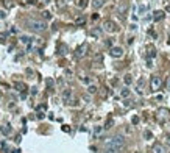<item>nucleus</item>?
I'll use <instances>...</instances> for the list:
<instances>
[{"mask_svg": "<svg viewBox=\"0 0 170 153\" xmlns=\"http://www.w3.org/2000/svg\"><path fill=\"white\" fill-rule=\"evenodd\" d=\"M105 147L108 150H112L114 153H120L125 149V138L122 134H116L112 138H109L106 142H105Z\"/></svg>", "mask_w": 170, "mask_h": 153, "instance_id": "f257e3e1", "label": "nucleus"}, {"mask_svg": "<svg viewBox=\"0 0 170 153\" xmlns=\"http://www.w3.org/2000/svg\"><path fill=\"white\" fill-rule=\"evenodd\" d=\"M25 27L34 33H41V31H45L47 30V23L44 20H37V19H28L25 22Z\"/></svg>", "mask_w": 170, "mask_h": 153, "instance_id": "f03ea898", "label": "nucleus"}, {"mask_svg": "<svg viewBox=\"0 0 170 153\" xmlns=\"http://www.w3.org/2000/svg\"><path fill=\"white\" fill-rule=\"evenodd\" d=\"M103 30L108 31V33H116L119 28H117V23L112 22V20H105L103 22Z\"/></svg>", "mask_w": 170, "mask_h": 153, "instance_id": "7ed1b4c3", "label": "nucleus"}, {"mask_svg": "<svg viewBox=\"0 0 170 153\" xmlns=\"http://www.w3.org/2000/svg\"><path fill=\"white\" fill-rule=\"evenodd\" d=\"M109 55H111L112 58H122V56H123V48H122V47H111Z\"/></svg>", "mask_w": 170, "mask_h": 153, "instance_id": "20e7f679", "label": "nucleus"}, {"mask_svg": "<svg viewBox=\"0 0 170 153\" xmlns=\"http://www.w3.org/2000/svg\"><path fill=\"white\" fill-rule=\"evenodd\" d=\"M128 8H130V3H128L127 0H123V2L119 5V8H117V13H119L120 16H125V14H127V11H128Z\"/></svg>", "mask_w": 170, "mask_h": 153, "instance_id": "39448f33", "label": "nucleus"}, {"mask_svg": "<svg viewBox=\"0 0 170 153\" xmlns=\"http://www.w3.org/2000/svg\"><path fill=\"white\" fill-rule=\"evenodd\" d=\"M86 50H87V44H81L77 50H75V56L77 58H83L86 55Z\"/></svg>", "mask_w": 170, "mask_h": 153, "instance_id": "423d86ee", "label": "nucleus"}, {"mask_svg": "<svg viewBox=\"0 0 170 153\" xmlns=\"http://www.w3.org/2000/svg\"><path fill=\"white\" fill-rule=\"evenodd\" d=\"M161 78L158 77V75H155V77H152V89L153 91H156V89H159L161 88Z\"/></svg>", "mask_w": 170, "mask_h": 153, "instance_id": "0eeeda50", "label": "nucleus"}, {"mask_svg": "<svg viewBox=\"0 0 170 153\" xmlns=\"http://www.w3.org/2000/svg\"><path fill=\"white\" fill-rule=\"evenodd\" d=\"M164 17H166V13H164V11H156L155 16H153V20H155V22H161Z\"/></svg>", "mask_w": 170, "mask_h": 153, "instance_id": "6e6552de", "label": "nucleus"}, {"mask_svg": "<svg viewBox=\"0 0 170 153\" xmlns=\"http://www.w3.org/2000/svg\"><path fill=\"white\" fill-rule=\"evenodd\" d=\"M153 153H166L164 145H162V144H159V142H156V144L153 145Z\"/></svg>", "mask_w": 170, "mask_h": 153, "instance_id": "1a4fd4ad", "label": "nucleus"}, {"mask_svg": "<svg viewBox=\"0 0 170 153\" xmlns=\"http://www.w3.org/2000/svg\"><path fill=\"white\" fill-rule=\"evenodd\" d=\"M11 125H3V127H0V133L3 134V136H8V134H11Z\"/></svg>", "mask_w": 170, "mask_h": 153, "instance_id": "9d476101", "label": "nucleus"}, {"mask_svg": "<svg viewBox=\"0 0 170 153\" xmlns=\"http://www.w3.org/2000/svg\"><path fill=\"white\" fill-rule=\"evenodd\" d=\"M70 97H72V91H70V89H66V91L62 92V100L69 103V100H70Z\"/></svg>", "mask_w": 170, "mask_h": 153, "instance_id": "9b49d317", "label": "nucleus"}, {"mask_svg": "<svg viewBox=\"0 0 170 153\" xmlns=\"http://www.w3.org/2000/svg\"><path fill=\"white\" fill-rule=\"evenodd\" d=\"M142 89H144V78H141V80L137 81V86H136V92L141 95V94H142Z\"/></svg>", "mask_w": 170, "mask_h": 153, "instance_id": "f8f14e48", "label": "nucleus"}, {"mask_svg": "<svg viewBox=\"0 0 170 153\" xmlns=\"http://www.w3.org/2000/svg\"><path fill=\"white\" fill-rule=\"evenodd\" d=\"M14 88H16L17 91H22V92L27 89V86H25L23 83H20V81H16V83H14Z\"/></svg>", "mask_w": 170, "mask_h": 153, "instance_id": "ddd939ff", "label": "nucleus"}, {"mask_svg": "<svg viewBox=\"0 0 170 153\" xmlns=\"http://www.w3.org/2000/svg\"><path fill=\"white\" fill-rule=\"evenodd\" d=\"M58 53H59V55H66V53H67V47H66L64 44H59V45H58Z\"/></svg>", "mask_w": 170, "mask_h": 153, "instance_id": "4468645a", "label": "nucleus"}, {"mask_svg": "<svg viewBox=\"0 0 170 153\" xmlns=\"http://www.w3.org/2000/svg\"><path fill=\"white\" fill-rule=\"evenodd\" d=\"M123 81H125V84H127V86H130V84L133 83V77H131L130 74H127V75L123 77Z\"/></svg>", "mask_w": 170, "mask_h": 153, "instance_id": "2eb2a0df", "label": "nucleus"}, {"mask_svg": "<svg viewBox=\"0 0 170 153\" xmlns=\"http://www.w3.org/2000/svg\"><path fill=\"white\" fill-rule=\"evenodd\" d=\"M103 3H105V0H94V8L98 9V8L103 6Z\"/></svg>", "mask_w": 170, "mask_h": 153, "instance_id": "dca6fc26", "label": "nucleus"}, {"mask_svg": "<svg viewBox=\"0 0 170 153\" xmlns=\"http://www.w3.org/2000/svg\"><path fill=\"white\" fill-rule=\"evenodd\" d=\"M87 92H89V94H95V92H97V86H95V84H89Z\"/></svg>", "mask_w": 170, "mask_h": 153, "instance_id": "f3484780", "label": "nucleus"}, {"mask_svg": "<svg viewBox=\"0 0 170 153\" xmlns=\"http://www.w3.org/2000/svg\"><path fill=\"white\" fill-rule=\"evenodd\" d=\"M20 41H22L23 44H30V42H31V38H30V36H20Z\"/></svg>", "mask_w": 170, "mask_h": 153, "instance_id": "a211bd4d", "label": "nucleus"}, {"mask_svg": "<svg viewBox=\"0 0 170 153\" xmlns=\"http://www.w3.org/2000/svg\"><path fill=\"white\" fill-rule=\"evenodd\" d=\"M100 33H102V30H100V28H97V30H92V33H91V34H92L94 38H98V36H100Z\"/></svg>", "mask_w": 170, "mask_h": 153, "instance_id": "6ab92c4d", "label": "nucleus"}, {"mask_svg": "<svg viewBox=\"0 0 170 153\" xmlns=\"http://www.w3.org/2000/svg\"><path fill=\"white\" fill-rule=\"evenodd\" d=\"M78 6H80L81 9L86 8V6H87V0H80V2H78Z\"/></svg>", "mask_w": 170, "mask_h": 153, "instance_id": "aec40b11", "label": "nucleus"}, {"mask_svg": "<svg viewBox=\"0 0 170 153\" xmlns=\"http://www.w3.org/2000/svg\"><path fill=\"white\" fill-rule=\"evenodd\" d=\"M120 95H122V97H128V95H130V89H127V88H125V89H122Z\"/></svg>", "mask_w": 170, "mask_h": 153, "instance_id": "412c9836", "label": "nucleus"}, {"mask_svg": "<svg viewBox=\"0 0 170 153\" xmlns=\"http://www.w3.org/2000/svg\"><path fill=\"white\" fill-rule=\"evenodd\" d=\"M42 17H44V19H52V14H50L48 11H42Z\"/></svg>", "mask_w": 170, "mask_h": 153, "instance_id": "4be33fe9", "label": "nucleus"}, {"mask_svg": "<svg viewBox=\"0 0 170 153\" xmlns=\"http://www.w3.org/2000/svg\"><path fill=\"white\" fill-rule=\"evenodd\" d=\"M84 22H86L84 17H78V19H77V25H84Z\"/></svg>", "mask_w": 170, "mask_h": 153, "instance_id": "5701e85b", "label": "nucleus"}, {"mask_svg": "<svg viewBox=\"0 0 170 153\" xmlns=\"http://www.w3.org/2000/svg\"><path fill=\"white\" fill-rule=\"evenodd\" d=\"M102 59H103V56H102L100 53H98V55H95V58H94V61H97V63H98V61H102Z\"/></svg>", "mask_w": 170, "mask_h": 153, "instance_id": "b1692460", "label": "nucleus"}, {"mask_svg": "<svg viewBox=\"0 0 170 153\" xmlns=\"http://www.w3.org/2000/svg\"><path fill=\"white\" fill-rule=\"evenodd\" d=\"M111 125H112V119H108V122H106V127H105V128H111Z\"/></svg>", "mask_w": 170, "mask_h": 153, "instance_id": "393cba45", "label": "nucleus"}, {"mask_svg": "<svg viewBox=\"0 0 170 153\" xmlns=\"http://www.w3.org/2000/svg\"><path fill=\"white\" fill-rule=\"evenodd\" d=\"M62 131L69 133V131H70V127H67V125H62Z\"/></svg>", "mask_w": 170, "mask_h": 153, "instance_id": "a878e982", "label": "nucleus"}, {"mask_svg": "<svg viewBox=\"0 0 170 153\" xmlns=\"http://www.w3.org/2000/svg\"><path fill=\"white\" fill-rule=\"evenodd\" d=\"M62 5H64V2H62V0H56V6H58V8H61Z\"/></svg>", "mask_w": 170, "mask_h": 153, "instance_id": "bb28decb", "label": "nucleus"}, {"mask_svg": "<svg viewBox=\"0 0 170 153\" xmlns=\"http://www.w3.org/2000/svg\"><path fill=\"white\" fill-rule=\"evenodd\" d=\"M153 56H156V52H155V50H152V52L148 53V58H153Z\"/></svg>", "mask_w": 170, "mask_h": 153, "instance_id": "cd10ccee", "label": "nucleus"}, {"mask_svg": "<svg viewBox=\"0 0 170 153\" xmlns=\"http://www.w3.org/2000/svg\"><path fill=\"white\" fill-rule=\"evenodd\" d=\"M147 67H148V69H152V67H153V64H152V59H150V58H148V61H147Z\"/></svg>", "mask_w": 170, "mask_h": 153, "instance_id": "c85d7f7f", "label": "nucleus"}, {"mask_svg": "<svg viewBox=\"0 0 170 153\" xmlns=\"http://www.w3.org/2000/svg\"><path fill=\"white\" fill-rule=\"evenodd\" d=\"M45 109H47V106H45V105H41V106L37 108V111H45Z\"/></svg>", "mask_w": 170, "mask_h": 153, "instance_id": "c756f323", "label": "nucleus"}, {"mask_svg": "<svg viewBox=\"0 0 170 153\" xmlns=\"http://www.w3.org/2000/svg\"><path fill=\"white\" fill-rule=\"evenodd\" d=\"M81 81H83V83H86V84H89V83H91V80H89V78H81Z\"/></svg>", "mask_w": 170, "mask_h": 153, "instance_id": "7c9ffc66", "label": "nucleus"}, {"mask_svg": "<svg viewBox=\"0 0 170 153\" xmlns=\"http://www.w3.org/2000/svg\"><path fill=\"white\" fill-rule=\"evenodd\" d=\"M133 124H134V125H136V124H139V117H136V116H134V117H133Z\"/></svg>", "mask_w": 170, "mask_h": 153, "instance_id": "2f4dec72", "label": "nucleus"}, {"mask_svg": "<svg viewBox=\"0 0 170 153\" xmlns=\"http://www.w3.org/2000/svg\"><path fill=\"white\" fill-rule=\"evenodd\" d=\"M5 6H6V8H11V3H9V0H5Z\"/></svg>", "mask_w": 170, "mask_h": 153, "instance_id": "473e14b6", "label": "nucleus"}, {"mask_svg": "<svg viewBox=\"0 0 170 153\" xmlns=\"http://www.w3.org/2000/svg\"><path fill=\"white\" fill-rule=\"evenodd\" d=\"M145 138L150 139V138H152V133H150V131H145Z\"/></svg>", "mask_w": 170, "mask_h": 153, "instance_id": "72a5a7b5", "label": "nucleus"}, {"mask_svg": "<svg viewBox=\"0 0 170 153\" xmlns=\"http://www.w3.org/2000/svg\"><path fill=\"white\" fill-rule=\"evenodd\" d=\"M150 34H152V36H153V38H158V34H156V33H155V31H153V30H150Z\"/></svg>", "mask_w": 170, "mask_h": 153, "instance_id": "f704fd0d", "label": "nucleus"}, {"mask_svg": "<svg viewBox=\"0 0 170 153\" xmlns=\"http://www.w3.org/2000/svg\"><path fill=\"white\" fill-rule=\"evenodd\" d=\"M94 131H95V133H97V134H98V133H100V131H102V127H97V128H95V130H94Z\"/></svg>", "mask_w": 170, "mask_h": 153, "instance_id": "c9c22d12", "label": "nucleus"}, {"mask_svg": "<svg viewBox=\"0 0 170 153\" xmlns=\"http://www.w3.org/2000/svg\"><path fill=\"white\" fill-rule=\"evenodd\" d=\"M98 19V14H92V20H97Z\"/></svg>", "mask_w": 170, "mask_h": 153, "instance_id": "e433bc0d", "label": "nucleus"}, {"mask_svg": "<svg viewBox=\"0 0 170 153\" xmlns=\"http://www.w3.org/2000/svg\"><path fill=\"white\" fill-rule=\"evenodd\" d=\"M167 89L170 91V77H169V80H167Z\"/></svg>", "mask_w": 170, "mask_h": 153, "instance_id": "4c0bfd02", "label": "nucleus"}, {"mask_svg": "<svg viewBox=\"0 0 170 153\" xmlns=\"http://www.w3.org/2000/svg\"><path fill=\"white\" fill-rule=\"evenodd\" d=\"M103 153H114V152H112V150H108V149H105V152H103Z\"/></svg>", "mask_w": 170, "mask_h": 153, "instance_id": "58836bf2", "label": "nucleus"}, {"mask_svg": "<svg viewBox=\"0 0 170 153\" xmlns=\"http://www.w3.org/2000/svg\"><path fill=\"white\" fill-rule=\"evenodd\" d=\"M166 11H167V13H170V5H167V6H166Z\"/></svg>", "mask_w": 170, "mask_h": 153, "instance_id": "ea45409f", "label": "nucleus"}, {"mask_svg": "<svg viewBox=\"0 0 170 153\" xmlns=\"http://www.w3.org/2000/svg\"><path fill=\"white\" fill-rule=\"evenodd\" d=\"M28 2H30V3H36L37 0H28Z\"/></svg>", "mask_w": 170, "mask_h": 153, "instance_id": "a19ab883", "label": "nucleus"}, {"mask_svg": "<svg viewBox=\"0 0 170 153\" xmlns=\"http://www.w3.org/2000/svg\"><path fill=\"white\" fill-rule=\"evenodd\" d=\"M167 142H169V144H170V138H167Z\"/></svg>", "mask_w": 170, "mask_h": 153, "instance_id": "79ce46f5", "label": "nucleus"}, {"mask_svg": "<svg viewBox=\"0 0 170 153\" xmlns=\"http://www.w3.org/2000/svg\"><path fill=\"white\" fill-rule=\"evenodd\" d=\"M169 44H170V41H169Z\"/></svg>", "mask_w": 170, "mask_h": 153, "instance_id": "37998d69", "label": "nucleus"}]
</instances>
